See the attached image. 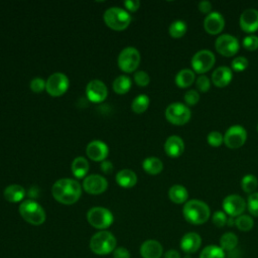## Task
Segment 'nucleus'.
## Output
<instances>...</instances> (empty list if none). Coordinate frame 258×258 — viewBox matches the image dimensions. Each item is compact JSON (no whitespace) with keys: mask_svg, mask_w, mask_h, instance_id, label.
<instances>
[{"mask_svg":"<svg viewBox=\"0 0 258 258\" xmlns=\"http://www.w3.org/2000/svg\"><path fill=\"white\" fill-rule=\"evenodd\" d=\"M212 221L216 227L222 228L225 225H227V221H228L227 214L223 211H217L214 213V215L212 217Z\"/></svg>","mask_w":258,"mask_h":258,"instance_id":"38","label":"nucleus"},{"mask_svg":"<svg viewBox=\"0 0 258 258\" xmlns=\"http://www.w3.org/2000/svg\"><path fill=\"white\" fill-rule=\"evenodd\" d=\"M258 179L253 174H246L243 176L241 180V187L247 194H253L254 190L257 188Z\"/></svg>","mask_w":258,"mask_h":258,"instance_id":"34","label":"nucleus"},{"mask_svg":"<svg viewBox=\"0 0 258 258\" xmlns=\"http://www.w3.org/2000/svg\"><path fill=\"white\" fill-rule=\"evenodd\" d=\"M131 84L132 83H131V80L129 77H127L125 75L119 76L118 78L115 79V81L113 83L114 92L117 94H120V95L126 94L130 90Z\"/></svg>","mask_w":258,"mask_h":258,"instance_id":"30","label":"nucleus"},{"mask_svg":"<svg viewBox=\"0 0 258 258\" xmlns=\"http://www.w3.org/2000/svg\"><path fill=\"white\" fill-rule=\"evenodd\" d=\"M247 139V132L241 125L231 126L224 135V143L227 147L236 149L244 145Z\"/></svg>","mask_w":258,"mask_h":258,"instance_id":"12","label":"nucleus"},{"mask_svg":"<svg viewBox=\"0 0 258 258\" xmlns=\"http://www.w3.org/2000/svg\"><path fill=\"white\" fill-rule=\"evenodd\" d=\"M117 241L115 236L106 230L94 234L90 240V249L96 255H107L116 249Z\"/></svg>","mask_w":258,"mask_h":258,"instance_id":"3","label":"nucleus"},{"mask_svg":"<svg viewBox=\"0 0 258 258\" xmlns=\"http://www.w3.org/2000/svg\"><path fill=\"white\" fill-rule=\"evenodd\" d=\"M195 79H196V76L194 71L189 69H183L176 74L175 84L179 88H187L194 84Z\"/></svg>","mask_w":258,"mask_h":258,"instance_id":"26","label":"nucleus"},{"mask_svg":"<svg viewBox=\"0 0 258 258\" xmlns=\"http://www.w3.org/2000/svg\"><path fill=\"white\" fill-rule=\"evenodd\" d=\"M200 258H226V255L220 246L208 245L202 250Z\"/></svg>","mask_w":258,"mask_h":258,"instance_id":"32","label":"nucleus"},{"mask_svg":"<svg viewBox=\"0 0 258 258\" xmlns=\"http://www.w3.org/2000/svg\"><path fill=\"white\" fill-rule=\"evenodd\" d=\"M162 254V245L156 240H146L140 246V255L142 258H160Z\"/></svg>","mask_w":258,"mask_h":258,"instance_id":"20","label":"nucleus"},{"mask_svg":"<svg viewBox=\"0 0 258 258\" xmlns=\"http://www.w3.org/2000/svg\"><path fill=\"white\" fill-rule=\"evenodd\" d=\"M186 29H187V26L184 21L175 20L170 24L168 28V32L170 36H172L173 38H179L185 34Z\"/></svg>","mask_w":258,"mask_h":258,"instance_id":"33","label":"nucleus"},{"mask_svg":"<svg viewBox=\"0 0 258 258\" xmlns=\"http://www.w3.org/2000/svg\"><path fill=\"white\" fill-rule=\"evenodd\" d=\"M184 102L186 105L188 106H195L198 104V102L200 101V94L198 93V91L196 90H188L185 94H184Z\"/></svg>","mask_w":258,"mask_h":258,"instance_id":"42","label":"nucleus"},{"mask_svg":"<svg viewBox=\"0 0 258 258\" xmlns=\"http://www.w3.org/2000/svg\"><path fill=\"white\" fill-rule=\"evenodd\" d=\"M83 187L90 195H100L107 189L108 181L100 174H91L85 177Z\"/></svg>","mask_w":258,"mask_h":258,"instance_id":"14","label":"nucleus"},{"mask_svg":"<svg viewBox=\"0 0 258 258\" xmlns=\"http://www.w3.org/2000/svg\"><path fill=\"white\" fill-rule=\"evenodd\" d=\"M233 78L232 70L228 67H219L217 68L213 75H212V81L216 87L224 88L228 86Z\"/></svg>","mask_w":258,"mask_h":258,"instance_id":"22","label":"nucleus"},{"mask_svg":"<svg viewBox=\"0 0 258 258\" xmlns=\"http://www.w3.org/2000/svg\"><path fill=\"white\" fill-rule=\"evenodd\" d=\"M243 46L247 50H256L258 48V36L253 34L245 36L243 39Z\"/></svg>","mask_w":258,"mask_h":258,"instance_id":"39","label":"nucleus"},{"mask_svg":"<svg viewBox=\"0 0 258 258\" xmlns=\"http://www.w3.org/2000/svg\"><path fill=\"white\" fill-rule=\"evenodd\" d=\"M235 225L236 227L240 230V231H243V232H248L250 231L253 226H254V221L253 219L248 216V215H241L239 217L236 218L235 220Z\"/></svg>","mask_w":258,"mask_h":258,"instance_id":"35","label":"nucleus"},{"mask_svg":"<svg viewBox=\"0 0 258 258\" xmlns=\"http://www.w3.org/2000/svg\"><path fill=\"white\" fill-rule=\"evenodd\" d=\"M196 86H197V89L200 91V92H208L210 90V87H211V82H210V79L207 77V76H200L198 78V80L196 81Z\"/></svg>","mask_w":258,"mask_h":258,"instance_id":"43","label":"nucleus"},{"mask_svg":"<svg viewBox=\"0 0 258 258\" xmlns=\"http://www.w3.org/2000/svg\"><path fill=\"white\" fill-rule=\"evenodd\" d=\"M116 181L122 187H133L137 182V175L131 169H121L116 175Z\"/></svg>","mask_w":258,"mask_h":258,"instance_id":"23","label":"nucleus"},{"mask_svg":"<svg viewBox=\"0 0 258 258\" xmlns=\"http://www.w3.org/2000/svg\"><path fill=\"white\" fill-rule=\"evenodd\" d=\"M215 47L220 54L230 57L238 52L240 44L235 36L230 34H222L216 39Z\"/></svg>","mask_w":258,"mask_h":258,"instance_id":"11","label":"nucleus"},{"mask_svg":"<svg viewBox=\"0 0 258 258\" xmlns=\"http://www.w3.org/2000/svg\"><path fill=\"white\" fill-rule=\"evenodd\" d=\"M51 194L58 203L63 205H73L81 198L82 187L75 179L60 178L53 183Z\"/></svg>","mask_w":258,"mask_h":258,"instance_id":"1","label":"nucleus"},{"mask_svg":"<svg viewBox=\"0 0 258 258\" xmlns=\"http://www.w3.org/2000/svg\"><path fill=\"white\" fill-rule=\"evenodd\" d=\"M89 170V162L85 157L79 156L76 157L72 163V171L73 174L77 178H83Z\"/></svg>","mask_w":258,"mask_h":258,"instance_id":"28","label":"nucleus"},{"mask_svg":"<svg viewBox=\"0 0 258 258\" xmlns=\"http://www.w3.org/2000/svg\"><path fill=\"white\" fill-rule=\"evenodd\" d=\"M142 167L149 174H158L163 169V163L159 158L151 156L143 160Z\"/></svg>","mask_w":258,"mask_h":258,"instance_id":"27","label":"nucleus"},{"mask_svg":"<svg viewBox=\"0 0 258 258\" xmlns=\"http://www.w3.org/2000/svg\"><path fill=\"white\" fill-rule=\"evenodd\" d=\"M101 169L105 173H111L113 171V164L109 160H104L101 162Z\"/></svg>","mask_w":258,"mask_h":258,"instance_id":"48","label":"nucleus"},{"mask_svg":"<svg viewBox=\"0 0 258 258\" xmlns=\"http://www.w3.org/2000/svg\"><path fill=\"white\" fill-rule=\"evenodd\" d=\"M149 98L145 94L138 95L133 101L131 105V109L136 114H141L145 112L149 106Z\"/></svg>","mask_w":258,"mask_h":258,"instance_id":"31","label":"nucleus"},{"mask_svg":"<svg viewBox=\"0 0 258 258\" xmlns=\"http://www.w3.org/2000/svg\"><path fill=\"white\" fill-rule=\"evenodd\" d=\"M215 55L208 49H202L195 53L191 58V68L198 74H204L210 71L215 63Z\"/></svg>","mask_w":258,"mask_h":258,"instance_id":"10","label":"nucleus"},{"mask_svg":"<svg viewBox=\"0 0 258 258\" xmlns=\"http://www.w3.org/2000/svg\"><path fill=\"white\" fill-rule=\"evenodd\" d=\"M168 197L174 204H183L188 198L187 189L181 184H174L169 188Z\"/></svg>","mask_w":258,"mask_h":258,"instance_id":"25","label":"nucleus"},{"mask_svg":"<svg viewBox=\"0 0 258 258\" xmlns=\"http://www.w3.org/2000/svg\"><path fill=\"white\" fill-rule=\"evenodd\" d=\"M224 26H225V19L223 15L219 12H211L205 18L204 27L209 34L215 35L220 33L224 29Z\"/></svg>","mask_w":258,"mask_h":258,"instance_id":"18","label":"nucleus"},{"mask_svg":"<svg viewBox=\"0 0 258 258\" xmlns=\"http://www.w3.org/2000/svg\"><path fill=\"white\" fill-rule=\"evenodd\" d=\"M124 6L129 10V11H136L139 6H140V2L138 0H127L124 2Z\"/></svg>","mask_w":258,"mask_h":258,"instance_id":"46","label":"nucleus"},{"mask_svg":"<svg viewBox=\"0 0 258 258\" xmlns=\"http://www.w3.org/2000/svg\"><path fill=\"white\" fill-rule=\"evenodd\" d=\"M165 117L171 124L183 125L190 119V110L182 103H171L165 110Z\"/></svg>","mask_w":258,"mask_h":258,"instance_id":"7","label":"nucleus"},{"mask_svg":"<svg viewBox=\"0 0 258 258\" xmlns=\"http://www.w3.org/2000/svg\"><path fill=\"white\" fill-rule=\"evenodd\" d=\"M140 63V53L132 46L125 47L118 56V67L125 73L134 72Z\"/></svg>","mask_w":258,"mask_h":258,"instance_id":"8","label":"nucleus"},{"mask_svg":"<svg viewBox=\"0 0 258 258\" xmlns=\"http://www.w3.org/2000/svg\"><path fill=\"white\" fill-rule=\"evenodd\" d=\"M208 143L213 147H219L224 143V136L218 131H212L207 137Z\"/></svg>","mask_w":258,"mask_h":258,"instance_id":"37","label":"nucleus"},{"mask_svg":"<svg viewBox=\"0 0 258 258\" xmlns=\"http://www.w3.org/2000/svg\"><path fill=\"white\" fill-rule=\"evenodd\" d=\"M87 220L92 227L102 231L113 224L114 217L108 209L103 207H94L88 211Z\"/></svg>","mask_w":258,"mask_h":258,"instance_id":"6","label":"nucleus"},{"mask_svg":"<svg viewBox=\"0 0 258 258\" xmlns=\"http://www.w3.org/2000/svg\"><path fill=\"white\" fill-rule=\"evenodd\" d=\"M45 85H46V81H44L41 78H33L30 82V89L34 92V93H40L43 90H45Z\"/></svg>","mask_w":258,"mask_h":258,"instance_id":"44","label":"nucleus"},{"mask_svg":"<svg viewBox=\"0 0 258 258\" xmlns=\"http://www.w3.org/2000/svg\"><path fill=\"white\" fill-rule=\"evenodd\" d=\"M238 245V237L232 232H227L220 238V247L224 251H232Z\"/></svg>","mask_w":258,"mask_h":258,"instance_id":"29","label":"nucleus"},{"mask_svg":"<svg viewBox=\"0 0 258 258\" xmlns=\"http://www.w3.org/2000/svg\"><path fill=\"white\" fill-rule=\"evenodd\" d=\"M182 215L185 221L189 224L202 225L209 220L211 211L205 202L200 200H190L184 204Z\"/></svg>","mask_w":258,"mask_h":258,"instance_id":"2","label":"nucleus"},{"mask_svg":"<svg viewBox=\"0 0 258 258\" xmlns=\"http://www.w3.org/2000/svg\"><path fill=\"white\" fill-rule=\"evenodd\" d=\"M247 209L252 216L258 217V191H254L248 197Z\"/></svg>","mask_w":258,"mask_h":258,"instance_id":"36","label":"nucleus"},{"mask_svg":"<svg viewBox=\"0 0 258 258\" xmlns=\"http://www.w3.org/2000/svg\"><path fill=\"white\" fill-rule=\"evenodd\" d=\"M19 214L27 223L39 226L44 223L46 219L43 208L33 200H26L19 206Z\"/></svg>","mask_w":258,"mask_h":258,"instance_id":"4","label":"nucleus"},{"mask_svg":"<svg viewBox=\"0 0 258 258\" xmlns=\"http://www.w3.org/2000/svg\"><path fill=\"white\" fill-rule=\"evenodd\" d=\"M240 27L247 33H252L258 29V10L248 8L244 10L239 19Z\"/></svg>","mask_w":258,"mask_h":258,"instance_id":"16","label":"nucleus"},{"mask_svg":"<svg viewBox=\"0 0 258 258\" xmlns=\"http://www.w3.org/2000/svg\"><path fill=\"white\" fill-rule=\"evenodd\" d=\"M212 9V3L210 1H207V0H204V1H201L199 3V10L203 13H209L210 14V11Z\"/></svg>","mask_w":258,"mask_h":258,"instance_id":"47","label":"nucleus"},{"mask_svg":"<svg viewBox=\"0 0 258 258\" xmlns=\"http://www.w3.org/2000/svg\"><path fill=\"white\" fill-rule=\"evenodd\" d=\"M3 196L10 203H18L24 199L25 189L19 184H10L4 189Z\"/></svg>","mask_w":258,"mask_h":258,"instance_id":"24","label":"nucleus"},{"mask_svg":"<svg viewBox=\"0 0 258 258\" xmlns=\"http://www.w3.org/2000/svg\"><path fill=\"white\" fill-rule=\"evenodd\" d=\"M113 258H130V252L124 247H116L113 251Z\"/></svg>","mask_w":258,"mask_h":258,"instance_id":"45","label":"nucleus"},{"mask_svg":"<svg viewBox=\"0 0 258 258\" xmlns=\"http://www.w3.org/2000/svg\"><path fill=\"white\" fill-rule=\"evenodd\" d=\"M86 94L90 101L94 103H100L107 98L108 90L106 85L102 81L92 80L87 85Z\"/></svg>","mask_w":258,"mask_h":258,"instance_id":"15","label":"nucleus"},{"mask_svg":"<svg viewBox=\"0 0 258 258\" xmlns=\"http://www.w3.org/2000/svg\"><path fill=\"white\" fill-rule=\"evenodd\" d=\"M165 153L170 157H178L184 150L183 140L177 135L169 136L164 143Z\"/></svg>","mask_w":258,"mask_h":258,"instance_id":"21","label":"nucleus"},{"mask_svg":"<svg viewBox=\"0 0 258 258\" xmlns=\"http://www.w3.org/2000/svg\"><path fill=\"white\" fill-rule=\"evenodd\" d=\"M69 85V79L64 74L54 73L46 80L45 90L50 96L59 97L67 92Z\"/></svg>","mask_w":258,"mask_h":258,"instance_id":"9","label":"nucleus"},{"mask_svg":"<svg viewBox=\"0 0 258 258\" xmlns=\"http://www.w3.org/2000/svg\"><path fill=\"white\" fill-rule=\"evenodd\" d=\"M249 61L244 56H237L232 60V69L235 72H242L247 69Z\"/></svg>","mask_w":258,"mask_h":258,"instance_id":"40","label":"nucleus"},{"mask_svg":"<svg viewBox=\"0 0 258 258\" xmlns=\"http://www.w3.org/2000/svg\"><path fill=\"white\" fill-rule=\"evenodd\" d=\"M246 206L247 204L244 199L238 195H230L223 201L224 212L232 218L243 215Z\"/></svg>","mask_w":258,"mask_h":258,"instance_id":"13","label":"nucleus"},{"mask_svg":"<svg viewBox=\"0 0 258 258\" xmlns=\"http://www.w3.org/2000/svg\"><path fill=\"white\" fill-rule=\"evenodd\" d=\"M104 21L111 29L121 31L128 27L131 22V16L122 8L111 7L105 11Z\"/></svg>","mask_w":258,"mask_h":258,"instance_id":"5","label":"nucleus"},{"mask_svg":"<svg viewBox=\"0 0 258 258\" xmlns=\"http://www.w3.org/2000/svg\"><path fill=\"white\" fill-rule=\"evenodd\" d=\"M86 153L94 161H104L108 156L109 149L106 143L100 140L91 141L86 148Z\"/></svg>","mask_w":258,"mask_h":258,"instance_id":"17","label":"nucleus"},{"mask_svg":"<svg viewBox=\"0 0 258 258\" xmlns=\"http://www.w3.org/2000/svg\"><path fill=\"white\" fill-rule=\"evenodd\" d=\"M257 131H258V125H257Z\"/></svg>","mask_w":258,"mask_h":258,"instance_id":"50","label":"nucleus"},{"mask_svg":"<svg viewBox=\"0 0 258 258\" xmlns=\"http://www.w3.org/2000/svg\"><path fill=\"white\" fill-rule=\"evenodd\" d=\"M164 258H180V254L176 250H168L164 254Z\"/></svg>","mask_w":258,"mask_h":258,"instance_id":"49","label":"nucleus"},{"mask_svg":"<svg viewBox=\"0 0 258 258\" xmlns=\"http://www.w3.org/2000/svg\"><path fill=\"white\" fill-rule=\"evenodd\" d=\"M134 82L140 87H145L149 84L150 77L148 76V74L146 72L138 71L134 74Z\"/></svg>","mask_w":258,"mask_h":258,"instance_id":"41","label":"nucleus"},{"mask_svg":"<svg viewBox=\"0 0 258 258\" xmlns=\"http://www.w3.org/2000/svg\"><path fill=\"white\" fill-rule=\"evenodd\" d=\"M202 245V238L196 232L184 234L180 240V249L187 254L197 252Z\"/></svg>","mask_w":258,"mask_h":258,"instance_id":"19","label":"nucleus"}]
</instances>
